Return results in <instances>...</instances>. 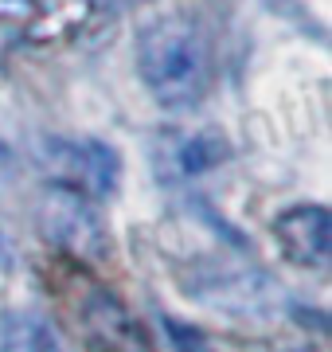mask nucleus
<instances>
[{
    "mask_svg": "<svg viewBox=\"0 0 332 352\" xmlns=\"http://www.w3.org/2000/svg\"><path fill=\"white\" fill-rule=\"evenodd\" d=\"M137 71L165 110H188L211 90L215 43L195 16H161L137 36Z\"/></svg>",
    "mask_w": 332,
    "mask_h": 352,
    "instance_id": "obj_1",
    "label": "nucleus"
},
{
    "mask_svg": "<svg viewBox=\"0 0 332 352\" xmlns=\"http://www.w3.org/2000/svg\"><path fill=\"white\" fill-rule=\"evenodd\" d=\"M47 168L59 180L55 188L78 192V196H106L117 184V153L98 141H51Z\"/></svg>",
    "mask_w": 332,
    "mask_h": 352,
    "instance_id": "obj_2",
    "label": "nucleus"
},
{
    "mask_svg": "<svg viewBox=\"0 0 332 352\" xmlns=\"http://www.w3.org/2000/svg\"><path fill=\"white\" fill-rule=\"evenodd\" d=\"M274 239L289 263L324 270L332 258V215L320 204H297L274 219Z\"/></svg>",
    "mask_w": 332,
    "mask_h": 352,
    "instance_id": "obj_3",
    "label": "nucleus"
},
{
    "mask_svg": "<svg viewBox=\"0 0 332 352\" xmlns=\"http://www.w3.org/2000/svg\"><path fill=\"white\" fill-rule=\"evenodd\" d=\"M82 337L94 344V352H153V340L145 333L137 314H129L114 294H90L78 314Z\"/></svg>",
    "mask_w": 332,
    "mask_h": 352,
    "instance_id": "obj_4",
    "label": "nucleus"
},
{
    "mask_svg": "<svg viewBox=\"0 0 332 352\" xmlns=\"http://www.w3.org/2000/svg\"><path fill=\"white\" fill-rule=\"evenodd\" d=\"M230 157V145L219 138L215 129L207 133H176L168 141V161L180 176H200L207 168H215Z\"/></svg>",
    "mask_w": 332,
    "mask_h": 352,
    "instance_id": "obj_5",
    "label": "nucleus"
}]
</instances>
